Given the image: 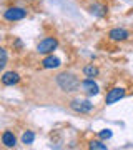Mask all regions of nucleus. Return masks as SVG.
Wrapping results in <instances>:
<instances>
[{
    "instance_id": "1",
    "label": "nucleus",
    "mask_w": 133,
    "mask_h": 150,
    "mask_svg": "<svg viewBox=\"0 0 133 150\" xmlns=\"http://www.w3.org/2000/svg\"><path fill=\"white\" fill-rule=\"evenodd\" d=\"M57 83L63 92H75L77 88H80V82L73 74L63 72V74L57 75Z\"/></svg>"
},
{
    "instance_id": "2",
    "label": "nucleus",
    "mask_w": 133,
    "mask_h": 150,
    "mask_svg": "<svg viewBox=\"0 0 133 150\" xmlns=\"http://www.w3.org/2000/svg\"><path fill=\"white\" fill-rule=\"evenodd\" d=\"M57 45H58L57 38H53V37L43 38L42 42L37 45V52L38 54H43V55H48V54H52L53 50L57 48Z\"/></svg>"
},
{
    "instance_id": "3",
    "label": "nucleus",
    "mask_w": 133,
    "mask_h": 150,
    "mask_svg": "<svg viewBox=\"0 0 133 150\" xmlns=\"http://www.w3.org/2000/svg\"><path fill=\"white\" fill-rule=\"evenodd\" d=\"M27 17V10L25 8H20V7H10L7 8L5 13H4V18L8 22H15V20H22Z\"/></svg>"
},
{
    "instance_id": "4",
    "label": "nucleus",
    "mask_w": 133,
    "mask_h": 150,
    "mask_svg": "<svg viewBox=\"0 0 133 150\" xmlns=\"http://www.w3.org/2000/svg\"><path fill=\"white\" fill-rule=\"evenodd\" d=\"M123 97H125V88H122V87H113L112 90H108V93H106L105 103L106 105H113V103L118 102Z\"/></svg>"
},
{
    "instance_id": "5",
    "label": "nucleus",
    "mask_w": 133,
    "mask_h": 150,
    "mask_svg": "<svg viewBox=\"0 0 133 150\" xmlns=\"http://www.w3.org/2000/svg\"><path fill=\"white\" fill-rule=\"evenodd\" d=\"M70 107H72V110H75V112H78V113H88V112H91L93 105H91L88 100H80V98H75V100L70 102Z\"/></svg>"
},
{
    "instance_id": "6",
    "label": "nucleus",
    "mask_w": 133,
    "mask_h": 150,
    "mask_svg": "<svg viewBox=\"0 0 133 150\" xmlns=\"http://www.w3.org/2000/svg\"><path fill=\"white\" fill-rule=\"evenodd\" d=\"M108 38L113 40V42H125L130 38V32L125 30V28H112L108 32Z\"/></svg>"
},
{
    "instance_id": "7",
    "label": "nucleus",
    "mask_w": 133,
    "mask_h": 150,
    "mask_svg": "<svg viewBox=\"0 0 133 150\" xmlns=\"http://www.w3.org/2000/svg\"><path fill=\"white\" fill-rule=\"evenodd\" d=\"M80 88L87 95H96L98 93V85L93 82V79H85L83 82H80Z\"/></svg>"
},
{
    "instance_id": "8",
    "label": "nucleus",
    "mask_w": 133,
    "mask_h": 150,
    "mask_svg": "<svg viewBox=\"0 0 133 150\" xmlns=\"http://www.w3.org/2000/svg\"><path fill=\"white\" fill-rule=\"evenodd\" d=\"M18 80H20V75L17 74V72H5V74L2 75V83L7 87L10 85H15V83H18Z\"/></svg>"
},
{
    "instance_id": "9",
    "label": "nucleus",
    "mask_w": 133,
    "mask_h": 150,
    "mask_svg": "<svg viewBox=\"0 0 133 150\" xmlns=\"http://www.w3.org/2000/svg\"><path fill=\"white\" fill-rule=\"evenodd\" d=\"M2 144H4V147H7V149H12V147H15V145H17L15 135L12 134L10 130H5V132L2 134Z\"/></svg>"
},
{
    "instance_id": "10",
    "label": "nucleus",
    "mask_w": 133,
    "mask_h": 150,
    "mask_svg": "<svg viewBox=\"0 0 133 150\" xmlns=\"http://www.w3.org/2000/svg\"><path fill=\"white\" fill-rule=\"evenodd\" d=\"M42 67L43 69H58L60 67V59L53 57V55H48L42 60Z\"/></svg>"
},
{
    "instance_id": "11",
    "label": "nucleus",
    "mask_w": 133,
    "mask_h": 150,
    "mask_svg": "<svg viewBox=\"0 0 133 150\" xmlns=\"http://www.w3.org/2000/svg\"><path fill=\"white\" fill-rule=\"evenodd\" d=\"M90 12L96 17H103L106 15V7L101 5V4H91L90 5Z\"/></svg>"
},
{
    "instance_id": "12",
    "label": "nucleus",
    "mask_w": 133,
    "mask_h": 150,
    "mask_svg": "<svg viewBox=\"0 0 133 150\" xmlns=\"http://www.w3.org/2000/svg\"><path fill=\"white\" fill-rule=\"evenodd\" d=\"M83 75H85L87 79H95L96 75H98V69H96L95 65H87V67H83Z\"/></svg>"
},
{
    "instance_id": "13",
    "label": "nucleus",
    "mask_w": 133,
    "mask_h": 150,
    "mask_svg": "<svg viewBox=\"0 0 133 150\" xmlns=\"http://www.w3.org/2000/svg\"><path fill=\"white\" fill-rule=\"evenodd\" d=\"M33 140H35V134H33L32 130H27L25 134L22 135V144L32 145V144H33Z\"/></svg>"
},
{
    "instance_id": "14",
    "label": "nucleus",
    "mask_w": 133,
    "mask_h": 150,
    "mask_svg": "<svg viewBox=\"0 0 133 150\" xmlns=\"http://www.w3.org/2000/svg\"><path fill=\"white\" fill-rule=\"evenodd\" d=\"M88 147H90V149H95V150H106V145L101 144L100 140H91Z\"/></svg>"
},
{
    "instance_id": "15",
    "label": "nucleus",
    "mask_w": 133,
    "mask_h": 150,
    "mask_svg": "<svg viewBox=\"0 0 133 150\" xmlns=\"http://www.w3.org/2000/svg\"><path fill=\"white\" fill-rule=\"evenodd\" d=\"M5 65H7V50L0 48V67H5Z\"/></svg>"
},
{
    "instance_id": "16",
    "label": "nucleus",
    "mask_w": 133,
    "mask_h": 150,
    "mask_svg": "<svg viewBox=\"0 0 133 150\" xmlns=\"http://www.w3.org/2000/svg\"><path fill=\"white\" fill-rule=\"evenodd\" d=\"M100 137L101 139H110L112 137V132L110 130H103V132H100Z\"/></svg>"
}]
</instances>
